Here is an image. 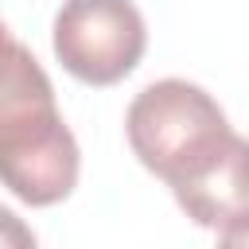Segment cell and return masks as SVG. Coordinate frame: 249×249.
<instances>
[{"mask_svg":"<svg viewBox=\"0 0 249 249\" xmlns=\"http://www.w3.org/2000/svg\"><path fill=\"white\" fill-rule=\"evenodd\" d=\"M0 249H39L31 226L12 206H0Z\"/></svg>","mask_w":249,"mask_h":249,"instance_id":"cell-4","label":"cell"},{"mask_svg":"<svg viewBox=\"0 0 249 249\" xmlns=\"http://www.w3.org/2000/svg\"><path fill=\"white\" fill-rule=\"evenodd\" d=\"M8 39H12V31H8V27H4V19H0V47H4Z\"/></svg>","mask_w":249,"mask_h":249,"instance_id":"cell-5","label":"cell"},{"mask_svg":"<svg viewBox=\"0 0 249 249\" xmlns=\"http://www.w3.org/2000/svg\"><path fill=\"white\" fill-rule=\"evenodd\" d=\"M78 171L82 152L47 70L8 39L0 47V183L27 206H54L78 187Z\"/></svg>","mask_w":249,"mask_h":249,"instance_id":"cell-2","label":"cell"},{"mask_svg":"<svg viewBox=\"0 0 249 249\" xmlns=\"http://www.w3.org/2000/svg\"><path fill=\"white\" fill-rule=\"evenodd\" d=\"M54 58L86 86H113L136 70L148 47L144 16L132 0H62L51 27Z\"/></svg>","mask_w":249,"mask_h":249,"instance_id":"cell-3","label":"cell"},{"mask_svg":"<svg viewBox=\"0 0 249 249\" xmlns=\"http://www.w3.org/2000/svg\"><path fill=\"white\" fill-rule=\"evenodd\" d=\"M124 132L132 156L171 187L195 226L218 233L245 226L249 148L202 86L187 78L144 86L124 113Z\"/></svg>","mask_w":249,"mask_h":249,"instance_id":"cell-1","label":"cell"}]
</instances>
